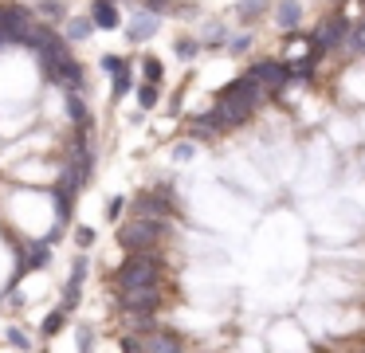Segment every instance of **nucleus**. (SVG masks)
<instances>
[{"label": "nucleus", "instance_id": "1", "mask_svg": "<svg viewBox=\"0 0 365 353\" xmlns=\"http://www.w3.org/2000/svg\"><path fill=\"white\" fill-rule=\"evenodd\" d=\"M263 98H267V86L259 83V78L247 71L244 78H236V83H228L220 94H216V122H220V130H232V126H244L247 118L255 114V110L263 106Z\"/></svg>", "mask_w": 365, "mask_h": 353}, {"label": "nucleus", "instance_id": "2", "mask_svg": "<svg viewBox=\"0 0 365 353\" xmlns=\"http://www.w3.org/2000/svg\"><path fill=\"white\" fill-rule=\"evenodd\" d=\"M161 235H165V220H153V216H134L130 224L118 227V243L126 251H150Z\"/></svg>", "mask_w": 365, "mask_h": 353}, {"label": "nucleus", "instance_id": "3", "mask_svg": "<svg viewBox=\"0 0 365 353\" xmlns=\"http://www.w3.org/2000/svg\"><path fill=\"white\" fill-rule=\"evenodd\" d=\"M161 279V263L150 251H130V259L118 267V287H158Z\"/></svg>", "mask_w": 365, "mask_h": 353}, {"label": "nucleus", "instance_id": "4", "mask_svg": "<svg viewBox=\"0 0 365 353\" xmlns=\"http://www.w3.org/2000/svg\"><path fill=\"white\" fill-rule=\"evenodd\" d=\"M32 28H36L32 16L20 4H0V39H4V44H28Z\"/></svg>", "mask_w": 365, "mask_h": 353}, {"label": "nucleus", "instance_id": "5", "mask_svg": "<svg viewBox=\"0 0 365 353\" xmlns=\"http://www.w3.org/2000/svg\"><path fill=\"white\" fill-rule=\"evenodd\" d=\"M252 75L267 86V94H279L287 83H294V78H291V63H283V59H259L252 67Z\"/></svg>", "mask_w": 365, "mask_h": 353}, {"label": "nucleus", "instance_id": "6", "mask_svg": "<svg viewBox=\"0 0 365 353\" xmlns=\"http://www.w3.org/2000/svg\"><path fill=\"white\" fill-rule=\"evenodd\" d=\"M161 306L158 287H126L122 290V310L126 314H153Z\"/></svg>", "mask_w": 365, "mask_h": 353}, {"label": "nucleus", "instance_id": "7", "mask_svg": "<svg viewBox=\"0 0 365 353\" xmlns=\"http://www.w3.org/2000/svg\"><path fill=\"white\" fill-rule=\"evenodd\" d=\"M346 36H349V20H341V16H334V20H326L322 28H318L314 36V47L318 51H338V47H346Z\"/></svg>", "mask_w": 365, "mask_h": 353}, {"label": "nucleus", "instance_id": "8", "mask_svg": "<svg viewBox=\"0 0 365 353\" xmlns=\"http://www.w3.org/2000/svg\"><path fill=\"white\" fill-rule=\"evenodd\" d=\"M51 243H56L51 235H48V240H36L32 247H28L24 255H20V263H16V279H24L28 271H36V267H43V263H48V255H51Z\"/></svg>", "mask_w": 365, "mask_h": 353}, {"label": "nucleus", "instance_id": "9", "mask_svg": "<svg viewBox=\"0 0 365 353\" xmlns=\"http://www.w3.org/2000/svg\"><path fill=\"white\" fill-rule=\"evenodd\" d=\"M158 28H161V20H158V12L150 8V12H138V16H134V24L126 28V36L134 39V44H145V39H150Z\"/></svg>", "mask_w": 365, "mask_h": 353}, {"label": "nucleus", "instance_id": "10", "mask_svg": "<svg viewBox=\"0 0 365 353\" xmlns=\"http://www.w3.org/2000/svg\"><path fill=\"white\" fill-rule=\"evenodd\" d=\"M48 78H51V83H59V86H67V91H79V86H83V67L75 59H63Z\"/></svg>", "mask_w": 365, "mask_h": 353}, {"label": "nucleus", "instance_id": "11", "mask_svg": "<svg viewBox=\"0 0 365 353\" xmlns=\"http://www.w3.org/2000/svg\"><path fill=\"white\" fill-rule=\"evenodd\" d=\"M138 216L165 220V216H173V204H169L165 196H158V193H145V196H138Z\"/></svg>", "mask_w": 365, "mask_h": 353}, {"label": "nucleus", "instance_id": "12", "mask_svg": "<svg viewBox=\"0 0 365 353\" xmlns=\"http://www.w3.org/2000/svg\"><path fill=\"white\" fill-rule=\"evenodd\" d=\"M299 20H302V4H299V0H279V4H275V24L283 31H294V28H299Z\"/></svg>", "mask_w": 365, "mask_h": 353}, {"label": "nucleus", "instance_id": "13", "mask_svg": "<svg viewBox=\"0 0 365 353\" xmlns=\"http://www.w3.org/2000/svg\"><path fill=\"white\" fill-rule=\"evenodd\" d=\"M83 279H87V259H75V267H71V282H67V290H63V310H75Z\"/></svg>", "mask_w": 365, "mask_h": 353}, {"label": "nucleus", "instance_id": "14", "mask_svg": "<svg viewBox=\"0 0 365 353\" xmlns=\"http://www.w3.org/2000/svg\"><path fill=\"white\" fill-rule=\"evenodd\" d=\"M91 20H95V28H103V31H114V28H118V8H114V0H95V8H91Z\"/></svg>", "mask_w": 365, "mask_h": 353}, {"label": "nucleus", "instance_id": "15", "mask_svg": "<svg viewBox=\"0 0 365 353\" xmlns=\"http://www.w3.org/2000/svg\"><path fill=\"white\" fill-rule=\"evenodd\" d=\"M142 349H150V353H177V349H181V337L158 329L153 337H145V342H142Z\"/></svg>", "mask_w": 365, "mask_h": 353}, {"label": "nucleus", "instance_id": "16", "mask_svg": "<svg viewBox=\"0 0 365 353\" xmlns=\"http://www.w3.org/2000/svg\"><path fill=\"white\" fill-rule=\"evenodd\" d=\"M346 51H349V55H365V16L354 24V28H349V36H346Z\"/></svg>", "mask_w": 365, "mask_h": 353}, {"label": "nucleus", "instance_id": "17", "mask_svg": "<svg viewBox=\"0 0 365 353\" xmlns=\"http://www.w3.org/2000/svg\"><path fill=\"white\" fill-rule=\"evenodd\" d=\"M130 86H134V75H130V67L114 71V98H126Z\"/></svg>", "mask_w": 365, "mask_h": 353}, {"label": "nucleus", "instance_id": "18", "mask_svg": "<svg viewBox=\"0 0 365 353\" xmlns=\"http://www.w3.org/2000/svg\"><path fill=\"white\" fill-rule=\"evenodd\" d=\"M63 318H67L63 306H59V310H51L48 318H43V337H56V334H59V326H63Z\"/></svg>", "mask_w": 365, "mask_h": 353}, {"label": "nucleus", "instance_id": "19", "mask_svg": "<svg viewBox=\"0 0 365 353\" xmlns=\"http://www.w3.org/2000/svg\"><path fill=\"white\" fill-rule=\"evenodd\" d=\"M67 114H71V122H87V106H83V98H79V91H71V98H67Z\"/></svg>", "mask_w": 365, "mask_h": 353}, {"label": "nucleus", "instance_id": "20", "mask_svg": "<svg viewBox=\"0 0 365 353\" xmlns=\"http://www.w3.org/2000/svg\"><path fill=\"white\" fill-rule=\"evenodd\" d=\"M158 98H161V94H158V83H145L142 91H138V102H142V110H153V106H158Z\"/></svg>", "mask_w": 365, "mask_h": 353}, {"label": "nucleus", "instance_id": "21", "mask_svg": "<svg viewBox=\"0 0 365 353\" xmlns=\"http://www.w3.org/2000/svg\"><path fill=\"white\" fill-rule=\"evenodd\" d=\"M91 31H95V20H71V28H67V36H71V39H87Z\"/></svg>", "mask_w": 365, "mask_h": 353}, {"label": "nucleus", "instance_id": "22", "mask_svg": "<svg viewBox=\"0 0 365 353\" xmlns=\"http://www.w3.org/2000/svg\"><path fill=\"white\" fill-rule=\"evenodd\" d=\"M142 71H145V83H161V59L150 55V59L142 63Z\"/></svg>", "mask_w": 365, "mask_h": 353}, {"label": "nucleus", "instance_id": "23", "mask_svg": "<svg viewBox=\"0 0 365 353\" xmlns=\"http://www.w3.org/2000/svg\"><path fill=\"white\" fill-rule=\"evenodd\" d=\"M263 4H267V0H244V4H240V20H252V16H259Z\"/></svg>", "mask_w": 365, "mask_h": 353}, {"label": "nucleus", "instance_id": "24", "mask_svg": "<svg viewBox=\"0 0 365 353\" xmlns=\"http://www.w3.org/2000/svg\"><path fill=\"white\" fill-rule=\"evenodd\" d=\"M75 243H79V247H91V243H95V227H75Z\"/></svg>", "mask_w": 365, "mask_h": 353}, {"label": "nucleus", "instance_id": "25", "mask_svg": "<svg viewBox=\"0 0 365 353\" xmlns=\"http://www.w3.org/2000/svg\"><path fill=\"white\" fill-rule=\"evenodd\" d=\"M197 51H200V44H192V39H181V44H177V55H181V59H192Z\"/></svg>", "mask_w": 365, "mask_h": 353}, {"label": "nucleus", "instance_id": "26", "mask_svg": "<svg viewBox=\"0 0 365 353\" xmlns=\"http://www.w3.org/2000/svg\"><path fill=\"white\" fill-rule=\"evenodd\" d=\"M232 55H244L247 51V47H252V36H247V31H244V36H236V39H232Z\"/></svg>", "mask_w": 365, "mask_h": 353}, {"label": "nucleus", "instance_id": "27", "mask_svg": "<svg viewBox=\"0 0 365 353\" xmlns=\"http://www.w3.org/2000/svg\"><path fill=\"white\" fill-rule=\"evenodd\" d=\"M205 39H208V44H224V39H228V31H224L220 24H212V28L205 31Z\"/></svg>", "mask_w": 365, "mask_h": 353}, {"label": "nucleus", "instance_id": "28", "mask_svg": "<svg viewBox=\"0 0 365 353\" xmlns=\"http://www.w3.org/2000/svg\"><path fill=\"white\" fill-rule=\"evenodd\" d=\"M9 345H16V349H28V337H24V329H9Z\"/></svg>", "mask_w": 365, "mask_h": 353}, {"label": "nucleus", "instance_id": "29", "mask_svg": "<svg viewBox=\"0 0 365 353\" xmlns=\"http://www.w3.org/2000/svg\"><path fill=\"white\" fill-rule=\"evenodd\" d=\"M122 208H126V200H122V196H114V200L106 204V216H110V220H118V212H122Z\"/></svg>", "mask_w": 365, "mask_h": 353}, {"label": "nucleus", "instance_id": "30", "mask_svg": "<svg viewBox=\"0 0 365 353\" xmlns=\"http://www.w3.org/2000/svg\"><path fill=\"white\" fill-rule=\"evenodd\" d=\"M103 67L106 71H122V67H126V59H118V55H103Z\"/></svg>", "mask_w": 365, "mask_h": 353}, {"label": "nucleus", "instance_id": "31", "mask_svg": "<svg viewBox=\"0 0 365 353\" xmlns=\"http://www.w3.org/2000/svg\"><path fill=\"white\" fill-rule=\"evenodd\" d=\"M173 157H177V161H189V157H192V145H189V141H181V145L173 149Z\"/></svg>", "mask_w": 365, "mask_h": 353}, {"label": "nucleus", "instance_id": "32", "mask_svg": "<svg viewBox=\"0 0 365 353\" xmlns=\"http://www.w3.org/2000/svg\"><path fill=\"white\" fill-rule=\"evenodd\" d=\"M145 4H150L153 12H161V8H169V0H145Z\"/></svg>", "mask_w": 365, "mask_h": 353}, {"label": "nucleus", "instance_id": "33", "mask_svg": "<svg viewBox=\"0 0 365 353\" xmlns=\"http://www.w3.org/2000/svg\"><path fill=\"white\" fill-rule=\"evenodd\" d=\"M0 44H4V39H0Z\"/></svg>", "mask_w": 365, "mask_h": 353}, {"label": "nucleus", "instance_id": "34", "mask_svg": "<svg viewBox=\"0 0 365 353\" xmlns=\"http://www.w3.org/2000/svg\"><path fill=\"white\" fill-rule=\"evenodd\" d=\"M338 4H341V0H338Z\"/></svg>", "mask_w": 365, "mask_h": 353}]
</instances>
